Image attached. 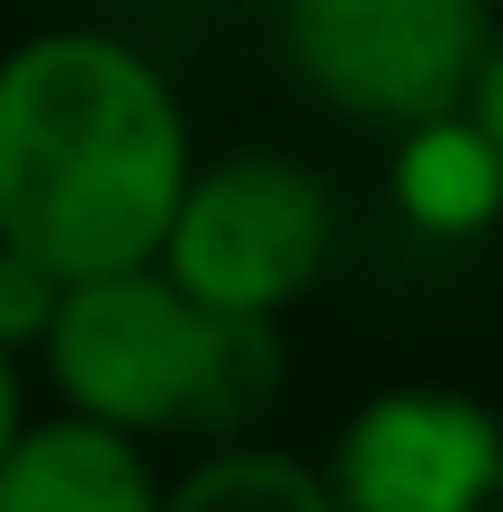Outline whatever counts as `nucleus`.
<instances>
[{"label":"nucleus","instance_id":"10","mask_svg":"<svg viewBox=\"0 0 503 512\" xmlns=\"http://www.w3.org/2000/svg\"><path fill=\"white\" fill-rule=\"evenodd\" d=\"M36 396H45V387H36V360L0 342V459H9V441L27 432V414H36Z\"/></svg>","mask_w":503,"mask_h":512},{"label":"nucleus","instance_id":"1","mask_svg":"<svg viewBox=\"0 0 503 512\" xmlns=\"http://www.w3.org/2000/svg\"><path fill=\"white\" fill-rule=\"evenodd\" d=\"M198 126L171 63L99 18H45L0 45V243L63 279L162 261Z\"/></svg>","mask_w":503,"mask_h":512},{"label":"nucleus","instance_id":"7","mask_svg":"<svg viewBox=\"0 0 503 512\" xmlns=\"http://www.w3.org/2000/svg\"><path fill=\"white\" fill-rule=\"evenodd\" d=\"M387 207L423 243H477L503 225V153L468 99L387 135Z\"/></svg>","mask_w":503,"mask_h":512},{"label":"nucleus","instance_id":"8","mask_svg":"<svg viewBox=\"0 0 503 512\" xmlns=\"http://www.w3.org/2000/svg\"><path fill=\"white\" fill-rule=\"evenodd\" d=\"M162 512H342L324 450H288L270 432H225V441H189L171 459V495Z\"/></svg>","mask_w":503,"mask_h":512},{"label":"nucleus","instance_id":"4","mask_svg":"<svg viewBox=\"0 0 503 512\" xmlns=\"http://www.w3.org/2000/svg\"><path fill=\"white\" fill-rule=\"evenodd\" d=\"M495 36V0H270V45L288 81L324 117L369 135L459 108Z\"/></svg>","mask_w":503,"mask_h":512},{"label":"nucleus","instance_id":"11","mask_svg":"<svg viewBox=\"0 0 503 512\" xmlns=\"http://www.w3.org/2000/svg\"><path fill=\"white\" fill-rule=\"evenodd\" d=\"M468 117L495 135V153H503V36L486 45V63H477V81H468Z\"/></svg>","mask_w":503,"mask_h":512},{"label":"nucleus","instance_id":"5","mask_svg":"<svg viewBox=\"0 0 503 512\" xmlns=\"http://www.w3.org/2000/svg\"><path fill=\"white\" fill-rule=\"evenodd\" d=\"M342 512H495L503 504V405L450 378H387L342 405L324 441Z\"/></svg>","mask_w":503,"mask_h":512},{"label":"nucleus","instance_id":"12","mask_svg":"<svg viewBox=\"0 0 503 512\" xmlns=\"http://www.w3.org/2000/svg\"><path fill=\"white\" fill-rule=\"evenodd\" d=\"M495 512H503V504H495Z\"/></svg>","mask_w":503,"mask_h":512},{"label":"nucleus","instance_id":"2","mask_svg":"<svg viewBox=\"0 0 503 512\" xmlns=\"http://www.w3.org/2000/svg\"><path fill=\"white\" fill-rule=\"evenodd\" d=\"M36 387L45 405L99 414L162 450L270 432V405L288 387V324L225 315L198 288H180L162 261L90 270L63 288L36 342Z\"/></svg>","mask_w":503,"mask_h":512},{"label":"nucleus","instance_id":"6","mask_svg":"<svg viewBox=\"0 0 503 512\" xmlns=\"http://www.w3.org/2000/svg\"><path fill=\"white\" fill-rule=\"evenodd\" d=\"M171 450L72 405H36L0 459V512H162Z\"/></svg>","mask_w":503,"mask_h":512},{"label":"nucleus","instance_id":"9","mask_svg":"<svg viewBox=\"0 0 503 512\" xmlns=\"http://www.w3.org/2000/svg\"><path fill=\"white\" fill-rule=\"evenodd\" d=\"M63 288H72V279H63L54 261H36V252H18V243H0V342L36 360V342H45V324H54V306H63Z\"/></svg>","mask_w":503,"mask_h":512},{"label":"nucleus","instance_id":"3","mask_svg":"<svg viewBox=\"0 0 503 512\" xmlns=\"http://www.w3.org/2000/svg\"><path fill=\"white\" fill-rule=\"evenodd\" d=\"M333 252H342V189L288 144L198 153L180 216L162 234V270L180 288H198L225 315H261V324H288L333 270Z\"/></svg>","mask_w":503,"mask_h":512}]
</instances>
